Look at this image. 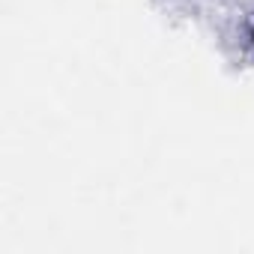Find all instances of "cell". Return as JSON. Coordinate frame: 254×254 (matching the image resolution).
I'll use <instances>...</instances> for the list:
<instances>
[{
  "instance_id": "obj_1",
  "label": "cell",
  "mask_w": 254,
  "mask_h": 254,
  "mask_svg": "<svg viewBox=\"0 0 254 254\" xmlns=\"http://www.w3.org/2000/svg\"><path fill=\"white\" fill-rule=\"evenodd\" d=\"M251 39H254V33H251Z\"/></svg>"
}]
</instances>
